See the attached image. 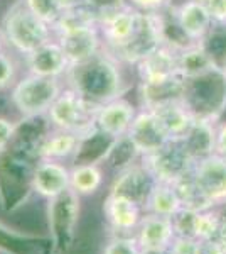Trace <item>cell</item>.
<instances>
[{
	"label": "cell",
	"instance_id": "obj_34",
	"mask_svg": "<svg viewBox=\"0 0 226 254\" xmlns=\"http://www.w3.org/2000/svg\"><path fill=\"white\" fill-rule=\"evenodd\" d=\"M215 153L226 158V122L216 127L215 136Z\"/></svg>",
	"mask_w": 226,
	"mask_h": 254
},
{
	"label": "cell",
	"instance_id": "obj_37",
	"mask_svg": "<svg viewBox=\"0 0 226 254\" xmlns=\"http://www.w3.org/2000/svg\"><path fill=\"white\" fill-rule=\"evenodd\" d=\"M0 53H2V38H0Z\"/></svg>",
	"mask_w": 226,
	"mask_h": 254
},
{
	"label": "cell",
	"instance_id": "obj_26",
	"mask_svg": "<svg viewBox=\"0 0 226 254\" xmlns=\"http://www.w3.org/2000/svg\"><path fill=\"white\" fill-rule=\"evenodd\" d=\"M29 10L34 15H38L41 20H44L49 26H54L56 20L63 14V7H61L59 0H24Z\"/></svg>",
	"mask_w": 226,
	"mask_h": 254
},
{
	"label": "cell",
	"instance_id": "obj_1",
	"mask_svg": "<svg viewBox=\"0 0 226 254\" xmlns=\"http://www.w3.org/2000/svg\"><path fill=\"white\" fill-rule=\"evenodd\" d=\"M68 76L73 81V90L96 105L118 98L122 92V78L115 56L105 51L85 63L71 66Z\"/></svg>",
	"mask_w": 226,
	"mask_h": 254
},
{
	"label": "cell",
	"instance_id": "obj_6",
	"mask_svg": "<svg viewBox=\"0 0 226 254\" xmlns=\"http://www.w3.org/2000/svg\"><path fill=\"white\" fill-rule=\"evenodd\" d=\"M80 217V195L75 190L49 200V229L57 251H66L73 243L75 229Z\"/></svg>",
	"mask_w": 226,
	"mask_h": 254
},
{
	"label": "cell",
	"instance_id": "obj_36",
	"mask_svg": "<svg viewBox=\"0 0 226 254\" xmlns=\"http://www.w3.org/2000/svg\"><path fill=\"white\" fill-rule=\"evenodd\" d=\"M140 254H169L167 249H142Z\"/></svg>",
	"mask_w": 226,
	"mask_h": 254
},
{
	"label": "cell",
	"instance_id": "obj_27",
	"mask_svg": "<svg viewBox=\"0 0 226 254\" xmlns=\"http://www.w3.org/2000/svg\"><path fill=\"white\" fill-rule=\"evenodd\" d=\"M85 5L93 12L98 26H100L103 20L112 17L118 10L125 9L129 3L127 0H85Z\"/></svg>",
	"mask_w": 226,
	"mask_h": 254
},
{
	"label": "cell",
	"instance_id": "obj_23",
	"mask_svg": "<svg viewBox=\"0 0 226 254\" xmlns=\"http://www.w3.org/2000/svg\"><path fill=\"white\" fill-rule=\"evenodd\" d=\"M83 144V137L76 132L57 129L52 136H49L44 144L41 146V158L43 159H54L63 161L80 151Z\"/></svg>",
	"mask_w": 226,
	"mask_h": 254
},
{
	"label": "cell",
	"instance_id": "obj_28",
	"mask_svg": "<svg viewBox=\"0 0 226 254\" xmlns=\"http://www.w3.org/2000/svg\"><path fill=\"white\" fill-rule=\"evenodd\" d=\"M142 249L134 234H117L105 246L103 254H140Z\"/></svg>",
	"mask_w": 226,
	"mask_h": 254
},
{
	"label": "cell",
	"instance_id": "obj_9",
	"mask_svg": "<svg viewBox=\"0 0 226 254\" xmlns=\"http://www.w3.org/2000/svg\"><path fill=\"white\" fill-rule=\"evenodd\" d=\"M125 139L129 141V144H132L135 153H138L140 156L155 153L171 141L157 117L149 109H143L140 114L135 116Z\"/></svg>",
	"mask_w": 226,
	"mask_h": 254
},
{
	"label": "cell",
	"instance_id": "obj_17",
	"mask_svg": "<svg viewBox=\"0 0 226 254\" xmlns=\"http://www.w3.org/2000/svg\"><path fill=\"white\" fill-rule=\"evenodd\" d=\"M134 236L140 249H169L176 237L174 222L171 217L143 214Z\"/></svg>",
	"mask_w": 226,
	"mask_h": 254
},
{
	"label": "cell",
	"instance_id": "obj_2",
	"mask_svg": "<svg viewBox=\"0 0 226 254\" xmlns=\"http://www.w3.org/2000/svg\"><path fill=\"white\" fill-rule=\"evenodd\" d=\"M100 105L90 102L88 98L69 88L59 93L51 109L47 110V116L56 129L76 132L81 137L91 136L96 130V112Z\"/></svg>",
	"mask_w": 226,
	"mask_h": 254
},
{
	"label": "cell",
	"instance_id": "obj_14",
	"mask_svg": "<svg viewBox=\"0 0 226 254\" xmlns=\"http://www.w3.org/2000/svg\"><path fill=\"white\" fill-rule=\"evenodd\" d=\"M32 188L51 200L69 190V170L61 161L43 159L32 173Z\"/></svg>",
	"mask_w": 226,
	"mask_h": 254
},
{
	"label": "cell",
	"instance_id": "obj_5",
	"mask_svg": "<svg viewBox=\"0 0 226 254\" xmlns=\"http://www.w3.org/2000/svg\"><path fill=\"white\" fill-rule=\"evenodd\" d=\"M61 92L63 90L57 78L31 73L17 81L12 90V102L24 116H39L51 109Z\"/></svg>",
	"mask_w": 226,
	"mask_h": 254
},
{
	"label": "cell",
	"instance_id": "obj_24",
	"mask_svg": "<svg viewBox=\"0 0 226 254\" xmlns=\"http://www.w3.org/2000/svg\"><path fill=\"white\" fill-rule=\"evenodd\" d=\"M103 185V171L96 163H81L69 170V188L78 195H91Z\"/></svg>",
	"mask_w": 226,
	"mask_h": 254
},
{
	"label": "cell",
	"instance_id": "obj_20",
	"mask_svg": "<svg viewBox=\"0 0 226 254\" xmlns=\"http://www.w3.org/2000/svg\"><path fill=\"white\" fill-rule=\"evenodd\" d=\"M187 80L181 75L172 76L169 80L155 81V83H145L142 81V98L145 109H154L157 105L167 104L174 100H184L186 95Z\"/></svg>",
	"mask_w": 226,
	"mask_h": 254
},
{
	"label": "cell",
	"instance_id": "obj_11",
	"mask_svg": "<svg viewBox=\"0 0 226 254\" xmlns=\"http://www.w3.org/2000/svg\"><path fill=\"white\" fill-rule=\"evenodd\" d=\"M135 109L123 98H113L100 105L96 112V130L112 139H123L135 119Z\"/></svg>",
	"mask_w": 226,
	"mask_h": 254
},
{
	"label": "cell",
	"instance_id": "obj_16",
	"mask_svg": "<svg viewBox=\"0 0 226 254\" xmlns=\"http://www.w3.org/2000/svg\"><path fill=\"white\" fill-rule=\"evenodd\" d=\"M31 73L39 76H52L57 78L63 73H68L71 68L68 56L64 55L59 41H47L43 46H39L36 51L26 56Z\"/></svg>",
	"mask_w": 226,
	"mask_h": 254
},
{
	"label": "cell",
	"instance_id": "obj_30",
	"mask_svg": "<svg viewBox=\"0 0 226 254\" xmlns=\"http://www.w3.org/2000/svg\"><path fill=\"white\" fill-rule=\"evenodd\" d=\"M196 249H198V241L196 239L176 236L167 251H169V254H196Z\"/></svg>",
	"mask_w": 226,
	"mask_h": 254
},
{
	"label": "cell",
	"instance_id": "obj_4",
	"mask_svg": "<svg viewBox=\"0 0 226 254\" xmlns=\"http://www.w3.org/2000/svg\"><path fill=\"white\" fill-rule=\"evenodd\" d=\"M194 159L189 156L182 141H169L155 153L142 156V166L154 182L176 185L192 171Z\"/></svg>",
	"mask_w": 226,
	"mask_h": 254
},
{
	"label": "cell",
	"instance_id": "obj_29",
	"mask_svg": "<svg viewBox=\"0 0 226 254\" xmlns=\"http://www.w3.org/2000/svg\"><path fill=\"white\" fill-rule=\"evenodd\" d=\"M196 254H226V224L218 234L198 241Z\"/></svg>",
	"mask_w": 226,
	"mask_h": 254
},
{
	"label": "cell",
	"instance_id": "obj_25",
	"mask_svg": "<svg viewBox=\"0 0 226 254\" xmlns=\"http://www.w3.org/2000/svg\"><path fill=\"white\" fill-rule=\"evenodd\" d=\"M98 26L96 17L93 15V12L86 5L75 7V9H68L61 14V17L56 20V24L52 26V31L57 36L66 34V32L85 29V27H93Z\"/></svg>",
	"mask_w": 226,
	"mask_h": 254
},
{
	"label": "cell",
	"instance_id": "obj_13",
	"mask_svg": "<svg viewBox=\"0 0 226 254\" xmlns=\"http://www.w3.org/2000/svg\"><path fill=\"white\" fill-rule=\"evenodd\" d=\"M61 48H63L64 55L68 56L71 66L85 61L94 58L103 51L100 41V32H98V26L85 27V29H78L66 32V34L57 36Z\"/></svg>",
	"mask_w": 226,
	"mask_h": 254
},
{
	"label": "cell",
	"instance_id": "obj_35",
	"mask_svg": "<svg viewBox=\"0 0 226 254\" xmlns=\"http://www.w3.org/2000/svg\"><path fill=\"white\" fill-rule=\"evenodd\" d=\"M61 7L63 10H68V9H75V7H81L85 5V0H59Z\"/></svg>",
	"mask_w": 226,
	"mask_h": 254
},
{
	"label": "cell",
	"instance_id": "obj_15",
	"mask_svg": "<svg viewBox=\"0 0 226 254\" xmlns=\"http://www.w3.org/2000/svg\"><path fill=\"white\" fill-rule=\"evenodd\" d=\"M174 17L178 20L181 31L191 43H201L215 24L208 7L198 0H189L174 10Z\"/></svg>",
	"mask_w": 226,
	"mask_h": 254
},
{
	"label": "cell",
	"instance_id": "obj_12",
	"mask_svg": "<svg viewBox=\"0 0 226 254\" xmlns=\"http://www.w3.org/2000/svg\"><path fill=\"white\" fill-rule=\"evenodd\" d=\"M140 78L145 83L169 80L178 73V49L169 44H159L152 51L147 53L143 58L137 61Z\"/></svg>",
	"mask_w": 226,
	"mask_h": 254
},
{
	"label": "cell",
	"instance_id": "obj_22",
	"mask_svg": "<svg viewBox=\"0 0 226 254\" xmlns=\"http://www.w3.org/2000/svg\"><path fill=\"white\" fill-rule=\"evenodd\" d=\"M182 208L179 193L174 185L162 182H154L145 202H143V210L145 214L162 215V217H174Z\"/></svg>",
	"mask_w": 226,
	"mask_h": 254
},
{
	"label": "cell",
	"instance_id": "obj_7",
	"mask_svg": "<svg viewBox=\"0 0 226 254\" xmlns=\"http://www.w3.org/2000/svg\"><path fill=\"white\" fill-rule=\"evenodd\" d=\"M191 178L211 208L226 203V158L209 154L192 166Z\"/></svg>",
	"mask_w": 226,
	"mask_h": 254
},
{
	"label": "cell",
	"instance_id": "obj_18",
	"mask_svg": "<svg viewBox=\"0 0 226 254\" xmlns=\"http://www.w3.org/2000/svg\"><path fill=\"white\" fill-rule=\"evenodd\" d=\"M157 117L162 129L169 136L171 141H181L189 132V129L196 122L194 114L189 110L184 100H174L167 104L157 105L154 109H149Z\"/></svg>",
	"mask_w": 226,
	"mask_h": 254
},
{
	"label": "cell",
	"instance_id": "obj_31",
	"mask_svg": "<svg viewBox=\"0 0 226 254\" xmlns=\"http://www.w3.org/2000/svg\"><path fill=\"white\" fill-rule=\"evenodd\" d=\"M15 76V64L9 56L0 53V90L7 88L14 81Z\"/></svg>",
	"mask_w": 226,
	"mask_h": 254
},
{
	"label": "cell",
	"instance_id": "obj_19",
	"mask_svg": "<svg viewBox=\"0 0 226 254\" xmlns=\"http://www.w3.org/2000/svg\"><path fill=\"white\" fill-rule=\"evenodd\" d=\"M216 68L206 48L201 43H191L178 49V73L186 80H194Z\"/></svg>",
	"mask_w": 226,
	"mask_h": 254
},
{
	"label": "cell",
	"instance_id": "obj_33",
	"mask_svg": "<svg viewBox=\"0 0 226 254\" xmlns=\"http://www.w3.org/2000/svg\"><path fill=\"white\" fill-rule=\"evenodd\" d=\"M14 132H15V126L12 124L9 119L0 117V151L9 146V142L14 137Z\"/></svg>",
	"mask_w": 226,
	"mask_h": 254
},
{
	"label": "cell",
	"instance_id": "obj_38",
	"mask_svg": "<svg viewBox=\"0 0 226 254\" xmlns=\"http://www.w3.org/2000/svg\"><path fill=\"white\" fill-rule=\"evenodd\" d=\"M198 2H203V3H206V2H208V0H198Z\"/></svg>",
	"mask_w": 226,
	"mask_h": 254
},
{
	"label": "cell",
	"instance_id": "obj_21",
	"mask_svg": "<svg viewBox=\"0 0 226 254\" xmlns=\"http://www.w3.org/2000/svg\"><path fill=\"white\" fill-rule=\"evenodd\" d=\"M215 122L206 121V119H196L189 132L181 141H182L189 156L194 161H198V159L206 158L209 154H215Z\"/></svg>",
	"mask_w": 226,
	"mask_h": 254
},
{
	"label": "cell",
	"instance_id": "obj_8",
	"mask_svg": "<svg viewBox=\"0 0 226 254\" xmlns=\"http://www.w3.org/2000/svg\"><path fill=\"white\" fill-rule=\"evenodd\" d=\"M140 10H137L132 5H127L125 9L118 10L117 14H113L112 17L103 20L98 26L101 29L106 48L112 51L110 55L120 58L122 53L130 46L138 31V26H140Z\"/></svg>",
	"mask_w": 226,
	"mask_h": 254
},
{
	"label": "cell",
	"instance_id": "obj_3",
	"mask_svg": "<svg viewBox=\"0 0 226 254\" xmlns=\"http://www.w3.org/2000/svg\"><path fill=\"white\" fill-rule=\"evenodd\" d=\"M52 27L34 15L26 2L15 3L3 19V32L7 41L20 55H31L44 43L51 41Z\"/></svg>",
	"mask_w": 226,
	"mask_h": 254
},
{
	"label": "cell",
	"instance_id": "obj_10",
	"mask_svg": "<svg viewBox=\"0 0 226 254\" xmlns=\"http://www.w3.org/2000/svg\"><path fill=\"white\" fill-rule=\"evenodd\" d=\"M105 217L117 234H135L143 214V205L132 196L112 191L105 202Z\"/></svg>",
	"mask_w": 226,
	"mask_h": 254
},
{
	"label": "cell",
	"instance_id": "obj_32",
	"mask_svg": "<svg viewBox=\"0 0 226 254\" xmlns=\"http://www.w3.org/2000/svg\"><path fill=\"white\" fill-rule=\"evenodd\" d=\"M171 0H130V3L135 9L143 12H160L169 5Z\"/></svg>",
	"mask_w": 226,
	"mask_h": 254
}]
</instances>
